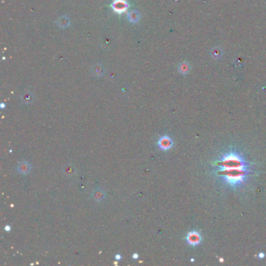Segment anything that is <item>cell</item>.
Masks as SVG:
<instances>
[{"mask_svg":"<svg viewBox=\"0 0 266 266\" xmlns=\"http://www.w3.org/2000/svg\"><path fill=\"white\" fill-rule=\"evenodd\" d=\"M251 167L244 156L233 150L222 153L215 160V174L222 183L234 190L247 183L253 173Z\"/></svg>","mask_w":266,"mask_h":266,"instance_id":"obj_1","label":"cell"},{"mask_svg":"<svg viewBox=\"0 0 266 266\" xmlns=\"http://www.w3.org/2000/svg\"><path fill=\"white\" fill-rule=\"evenodd\" d=\"M186 242L189 244V245L192 246V247H196L201 241V237L200 233L198 232L191 231V232L187 233L186 237Z\"/></svg>","mask_w":266,"mask_h":266,"instance_id":"obj_2","label":"cell"},{"mask_svg":"<svg viewBox=\"0 0 266 266\" xmlns=\"http://www.w3.org/2000/svg\"><path fill=\"white\" fill-rule=\"evenodd\" d=\"M157 144L158 146L160 147V149L163 151H168L173 147V141L171 137L167 135H164L158 139Z\"/></svg>","mask_w":266,"mask_h":266,"instance_id":"obj_3","label":"cell"},{"mask_svg":"<svg viewBox=\"0 0 266 266\" xmlns=\"http://www.w3.org/2000/svg\"><path fill=\"white\" fill-rule=\"evenodd\" d=\"M31 170V164L27 161H23L20 162L17 166V170L19 173H21L22 175H27L30 173Z\"/></svg>","mask_w":266,"mask_h":266,"instance_id":"obj_4","label":"cell"},{"mask_svg":"<svg viewBox=\"0 0 266 266\" xmlns=\"http://www.w3.org/2000/svg\"><path fill=\"white\" fill-rule=\"evenodd\" d=\"M112 6H113V9L115 11L120 13L125 11L127 9L128 5H127V2H124V1H122V0H117V1H115V2H114Z\"/></svg>","mask_w":266,"mask_h":266,"instance_id":"obj_5","label":"cell"},{"mask_svg":"<svg viewBox=\"0 0 266 266\" xmlns=\"http://www.w3.org/2000/svg\"><path fill=\"white\" fill-rule=\"evenodd\" d=\"M34 94L31 92H27L25 93H24L21 96V101H22L23 103H24L25 105H30L34 101Z\"/></svg>","mask_w":266,"mask_h":266,"instance_id":"obj_6","label":"cell"},{"mask_svg":"<svg viewBox=\"0 0 266 266\" xmlns=\"http://www.w3.org/2000/svg\"><path fill=\"white\" fill-rule=\"evenodd\" d=\"M92 196L93 198L97 201H101L104 200L105 198V193L102 190V189H96L92 193Z\"/></svg>","mask_w":266,"mask_h":266,"instance_id":"obj_7","label":"cell"},{"mask_svg":"<svg viewBox=\"0 0 266 266\" xmlns=\"http://www.w3.org/2000/svg\"><path fill=\"white\" fill-rule=\"evenodd\" d=\"M63 172L66 176H73V174H75V173H76V169H75L74 166H73V165L66 164L63 166Z\"/></svg>","mask_w":266,"mask_h":266,"instance_id":"obj_8","label":"cell"},{"mask_svg":"<svg viewBox=\"0 0 266 266\" xmlns=\"http://www.w3.org/2000/svg\"><path fill=\"white\" fill-rule=\"evenodd\" d=\"M57 24L60 27L65 28V27H68L69 24H70V20L66 17V16H63V17H61L58 20Z\"/></svg>","mask_w":266,"mask_h":266,"instance_id":"obj_9","label":"cell"},{"mask_svg":"<svg viewBox=\"0 0 266 266\" xmlns=\"http://www.w3.org/2000/svg\"><path fill=\"white\" fill-rule=\"evenodd\" d=\"M127 17H128V19L130 20V21H131V22H133V23L137 22V21H139V20H140L139 13L137 12V11H135V10L129 13Z\"/></svg>","mask_w":266,"mask_h":266,"instance_id":"obj_10","label":"cell"},{"mask_svg":"<svg viewBox=\"0 0 266 266\" xmlns=\"http://www.w3.org/2000/svg\"><path fill=\"white\" fill-rule=\"evenodd\" d=\"M94 74L97 76H101L104 73V68L103 66L101 64H97L95 65L93 67V70H92Z\"/></svg>","mask_w":266,"mask_h":266,"instance_id":"obj_11","label":"cell"},{"mask_svg":"<svg viewBox=\"0 0 266 266\" xmlns=\"http://www.w3.org/2000/svg\"><path fill=\"white\" fill-rule=\"evenodd\" d=\"M179 71L183 74H186L190 71V65L187 63H183L179 66Z\"/></svg>","mask_w":266,"mask_h":266,"instance_id":"obj_12","label":"cell"},{"mask_svg":"<svg viewBox=\"0 0 266 266\" xmlns=\"http://www.w3.org/2000/svg\"><path fill=\"white\" fill-rule=\"evenodd\" d=\"M212 53H215V54H212L214 58H219V56H221V54H222V52H221L220 49L218 51L217 49H215V51H212Z\"/></svg>","mask_w":266,"mask_h":266,"instance_id":"obj_13","label":"cell"},{"mask_svg":"<svg viewBox=\"0 0 266 266\" xmlns=\"http://www.w3.org/2000/svg\"><path fill=\"white\" fill-rule=\"evenodd\" d=\"M115 258L116 261H119V260H121V258H122V256H121L119 254H117L115 256Z\"/></svg>","mask_w":266,"mask_h":266,"instance_id":"obj_14","label":"cell"},{"mask_svg":"<svg viewBox=\"0 0 266 266\" xmlns=\"http://www.w3.org/2000/svg\"><path fill=\"white\" fill-rule=\"evenodd\" d=\"M132 258H133V259H134V260H137V258H139V255H138V254H137V253H134V254H133V255H132Z\"/></svg>","mask_w":266,"mask_h":266,"instance_id":"obj_15","label":"cell"},{"mask_svg":"<svg viewBox=\"0 0 266 266\" xmlns=\"http://www.w3.org/2000/svg\"><path fill=\"white\" fill-rule=\"evenodd\" d=\"M5 230L6 231V232H9V231L11 230V226L10 225H6L5 226Z\"/></svg>","mask_w":266,"mask_h":266,"instance_id":"obj_16","label":"cell"},{"mask_svg":"<svg viewBox=\"0 0 266 266\" xmlns=\"http://www.w3.org/2000/svg\"><path fill=\"white\" fill-rule=\"evenodd\" d=\"M264 256H265V254H264V253H260V254H258V257H259V258H261V259L264 258Z\"/></svg>","mask_w":266,"mask_h":266,"instance_id":"obj_17","label":"cell"},{"mask_svg":"<svg viewBox=\"0 0 266 266\" xmlns=\"http://www.w3.org/2000/svg\"><path fill=\"white\" fill-rule=\"evenodd\" d=\"M1 108H2V109H4V108H5V104L4 103L1 104Z\"/></svg>","mask_w":266,"mask_h":266,"instance_id":"obj_18","label":"cell"}]
</instances>
